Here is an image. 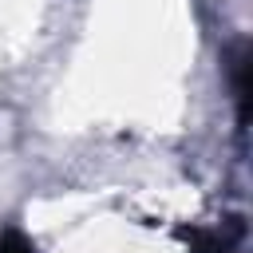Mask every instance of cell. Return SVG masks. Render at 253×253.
I'll use <instances>...</instances> for the list:
<instances>
[{"instance_id": "1", "label": "cell", "mask_w": 253, "mask_h": 253, "mask_svg": "<svg viewBox=\"0 0 253 253\" xmlns=\"http://www.w3.org/2000/svg\"><path fill=\"white\" fill-rule=\"evenodd\" d=\"M0 253H36V245H32L20 229H4V233H0Z\"/></svg>"}]
</instances>
